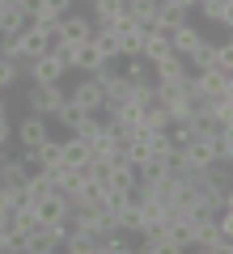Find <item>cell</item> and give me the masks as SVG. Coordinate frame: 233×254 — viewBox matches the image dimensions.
Returning <instances> with one entry per match:
<instances>
[{
	"mask_svg": "<svg viewBox=\"0 0 233 254\" xmlns=\"http://www.w3.org/2000/svg\"><path fill=\"white\" fill-rule=\"evenodd\" d=\"M17 64H21V76H30L34 85H60L68 76V64L55 51H43L38 60H17Z\"/></svg>",
	"mask_w": 233,
	"mask_h": 254,
	"instance_id": "6da1fadb",
	"label": "cell"
},
{
	"mask_svg": "<svg viewBox=\"0 0 233 254\" xmlns=\"http://www.w3.org/2000/svg\"><path fill=\"white\" fill-rule=\"evenodd\" d=\"M229 85H233V68H199V72H187L191 98H212V93L229 89Z\"/></svg>",
	"mask_w": 233,
	"mask_h": 254,
	"instance_id": "7a4b0ae2",
	"label": "cell"
},
{
	"mask_svg": "<svg viewBox=\"0 0 233 254\" xmlns=\"http://www.w3.org/2000/svg\"><path fill=\"white\" fill-rule=\"evenodd\" d=\"M47 136H51V119L38 115V110H30L21 123H13V140H17L21 148H38Z\"/></svg>",
	"mask_w": 233,
	"mask_h": 254,
	"instance_id": "3957f363",
	"label": "cell"
},
{
	"mask_svg": "<svg viewBox=\"0 0 233 254\" xmlns=\"http://www.w3.org/2000/svg\"><path fill=\"white\" fill-rule=\"evenodd\" d=\"M26 102H30V110H38V115H47V119H51L55 110H60L64 102H68V89H64V81H60V85H34V81H30Z\"/></svg>",
	"mask_w": 233,
	"mask_h": 254,
	"instance_id": "277c9868",
	"label": "cell"
},
{
	"mask_svg": "<svg viewBox=\"0 0 233 254\" xmlns=\"http://www.w3.org/2000/svg\"><path fill=\"white\" fill-rule=\"evenodd\" d=\"M187 68L191 72H199V68H233V47L229 43H208L199 47L195 55H187Z\"/></svg>",
	"mask_w": 233,
	"mask_h": 254,
	"instance_id": "5b68a950",
	"label": "cell"
},
{
	"mask_svg": "<svg viewBox=\"0 0 233 254\" xmlns=\"http://www.w3.org/2000/svg\"><path fill=\"white\" fill-rule=\"evenodd\" d=\"M68 102H72V106H81V110H89V115H93V110H102V106H106L102 81H98L93 72H89V76H81V81L68 89Z\"/></svg>",
	"mask_w": 233,
	"mask_h": 254,
	"instance_id": "8992f818",
	"label": "cell"
},
{
	"mask_svg": "<svg viewBox=\"0 0 233 254\" xmlns=\"http://www.w3.org/2000/svg\"><path fill=\"white\" fill-rule=\"evenodd\" d=\"M68 195H64V190H55V187H47L43 195H38L34 199V212H38V220H43V225H60L64 216H68Z\"/></svg>",
	"mask_w": 233,
	"mask_h": 254,
	"instance_id": "52a82bcc",
	"label": "cell"
},
{
	"mask_svg": "<svg viewBox=\"0 0 233 254\" xmlns=\"http://www.w3.org/2000/svg\"><path fill=\"white\" fill-rule=\"evenodd\" d=\"M102 64H106V55L98 51V43H93V38H85V43H77V47H72V55H68V72L89 76V72H98Z\"/></svg>",
	"mask_w": 233,
	"mask_h": 254,
	"instance_id": "ba28073f",
	"label": "cell"
},
{
	"mask_svg": "<svg viewBox=\"0 0 233 254\" xmlns=\"http://www.w3.org/2000/svg\"><path fill=\"white\" fill-rule=\"evenodd\" d=\"M191 250H199V254H229L233 250V237H225L221 229H216V220H208V225H195V242H191Z\"/></svg>",
	"mask_w": 233,
	"mask_h": 254,
	"instance_id": "9c48e42d",
	"label": "cell"
},
{
	"mask_svg": "<svg viewBox=\"0 0 233 254\" xmlns=\"http://www.w3.org/2000/svg\"><path fill=\"white\" fill-rule=\"evenodd\" d=\"M187 72H191V68H187V60H182V55H165V60H157V64H153V81H157V85H182V81H187Z\"/></svg>",
	"mask_w": 233,
	"mask_h": 254,
	"instance_id": "30bf717a",
	"label": "cell"
},
{
	"mask_svg": "<svg viewBox=\"0 0 233 254\" xmlns=\"http://www.w3.org/2000/svg\"><path fill=\"white\" fill-rule=\"evenodd\" d=\"M170 47H174V55H182V60H187V55H195L199 47H204V30H199L195 21H182V26L170 34Z\"/></svg>",
	"mask_w": 233,
	"mask_h": 254,
	"instance_id": "8fae6325",
	"label": "cell"
},
{
	"mask_svg": "<svg viewBox=\"0 0 233 254\" xmlns=\"http://www.w3.org/2000/svg\"><path fill=\"white\" fill-rule=\"evenodd\" d=\"M191 13H199L204 21L225 26V30L233 26V0H195V9H191Z\"/></svg>",
	"mask_w": 233,
	"mask_h": 254,
	"instance_id": "7c38bea8",
	"label": "cell"
},
{
	"mask_svg": "<svg viewBox=\"0 0 233 254\" xmlns=\"http://www.w3.org/2000/svg\"><path fill=\"white\" fill-rule=\"evenodd\" d=\"M174 47H170V34L165 30H144V43H140V60L144 64H157V60H165Z\"/></svg>",
	"mask_w": 233,
	"mask_h": 254,
	"instance_id": "4fadbf2b",
	"label": "cell"
},
{
	"mask_svg": "<svg viewBox=\"0 0 233 254\" xmlns=\"http://www.w3.org/2000/svg\"><path fill=\"white\" fill-rule=\"evenodd\" d=\"M60 30H64V38H68V43H85V38L93 34V21H89V13H64L60 17Z\"/></svg>",
	"mask_w": 233,
	"mask_h": 254,
	"instance_id": "5bb4252c",
	"label": "cell"
},
{
	"mask_svg": "<svg viewBox=\"0 0 233 254\" xmlns=\"http://www.w3.org/2000/svg\"><path fill=\"white\" fill-rule=\"evenodd\" d=\"M182 21H191L187 9H178L174 0H157V26H153V30H165V34H174Z\"/></svg>",
	"mask_w": 233,
	"mask_h": 254,
	"instance_id": "9a60e30c",
	"label": "cell"
},
{
	"mask_svg": "<svg viewBox=\"0 0 233 254\" xmlns=\"http://www.w3.org/2000/svg\"><path fill=\"white\" fill-rule=\"evenodd\" d=\"M43 51H47L43 30H38V26H26V30L17 34V60H38Z\"/></svg>",
	"mask_w": 233,
	"mask_h": 254,
	"instance_id": "2e32d148",
	"label": "cell"
},
{
	"mask_svg": "<svg viewBox=\"0 0 233 254\" xmlns=\"http://www.w3.org/2000/svg\"><path fill=\"white\" fill-rule=\"evenodd\" d=\"M89 161H93V148L85 144L81 136H68V140H64V165H72V170H85Z\"/></svg>",
	"mask_w": 233,
	"mask_h": 254,
	"instance_id": "e0dca14e",
	"label": "cell"
},
{
	"mask_svg": "<svg viewBox=\"0 0 233 254\" xmlns=\"http://www.w3.org/2000/svg\"><path fill=\"white\" fill-rule=\"evenodd\" d=\"M140 127H144V131H157V127H170V115H165V106H161L157 98H153V102H144V106H140Z\"/></svg>",
	"mask_w": 233,
	"mask_h": 254,
	"instance_id": "ac0fdd59",
	"label": "cell"
},
{
	"mask_svg": "<svg viewBox=\"0 0 233 254\" xmlns=\"http://www.w3.org/2000/svg\"><path fill=\"white\" fill-rule=\"evenodd\" d=\"M60 250H68V254H102V242L89 237V233H68Z\"/></svg>",
	"mask_w": 233,
	"mask_h": 254,
	"instance_id": "d6986e66",
	"label": "cell"
},
{
	"mask_svg": "<svg viewBox=\"0 0 233 254\" xmlns=\"http://www.w3.org/2000/svg\"><path fill=\"white\" fill-rule=\"evenodd\" d=\"M127 13L136 17V26H140V30H153V26H157V0H136Z\"/></svg>",
	"mask_w": 233,
	"mask_h": 254,
	"instance_id": "ffe728a7",
	"label": "cell"
},
{
	"mask_svg": "<svg viewBox=\"0 0 233 254\" xmlns=\"http://www.w3.org/2000/svg\"><path fill=\"white\" fill-rule=\"evenodd\" d=\"M85 115H89V110H81V106H72V102H64V106L55 110L51 119H55V123L64 127V131H77V127H81V119H85Z\"/></svg>",
	"mask_w": 233,
	"mask_h": 254,
	"instance_id": "44dd1931",
	"label": "cell"
},
{
	"mask_svg": "<svg viewBox=\"0 0 233 254\" xmlns=\"http://www.w3.org/2000/svg\"><path fill=\"white\" fill-rule=\"evenodd\" d=\"M21 178H26V165L13 161V157H0V182L4 187H21Z\"/></svg>",
	"mask_w": 233,
	"mask_h": 254,
	"instance_id": "7402d4cb",
	"label": "cell"
},
{
	"mask_svg": "<svg viewBox=\"0 0 233 254\" xmlns=\"http://www.w3.org/2000/svg\"><path fill=\"white\" fill-rule=\"evenodd\" d=\"M26 26H30V17L21 9H4L0 13V34H21Z\"/></svg>",
	"mask_w": 233,
	"mask_h": 254,
	"instance_id": "603a6c76",
	"label": "cell"
},
{
	"mask_svg": "<svg viewBox=\"0 0 233 254\" xmlns=\"http://www.w3.org/2000/svg\"><path fill=\"white\" fill-rule=\"evenodd\" d=\"M17 81H21V64H17V60H4V55H0V89L9 93Z\"/></svg>",
	"mask_w": 233,
	"mask_h": 254,
	"instance_id": "cb8c5ba5",
	"label": "cell"
},
{
	"mask_svg": "<svg viewBox=\"0 0 233 254\" xmlns=\"http://www.w3.org/2000/svg\"><path fill=\"white\" fill-rule=\"evenodd\" d=\"M89 38L98 43V51L106 55V64H115V60H119V38H115V34H106V30H93Z\"/></svg>",
	"mask_w": 233,
	"mask_h": 254,
	"instance_id": "d4e9b609",
	"label": "cell"
},
{
	"mask_svg": "<svg viewBox=\"0 0 233 254\" xmlns=\"http://www.w3.org/2000/svg\"><path fill=\"white\" fill-rule=\"evenodd\" d=\"M123 76H127V81H153V64H144L140 55H136V60L123 64Z\"/></svg>",
	"mask_w": 233,
	"mask_h": 254,
	"instance_id": "484cf974",
	"label": "cell"
},
{
	"mask_svg": "<svg viewBox=\"0 0 233 254\" xmlns=\"http://www.w3.org/2000/svg\"><path fill=\"white\" fill-rule=\"evenodd\" d=\"M13 208H17V187H4V182H0V212L9 216Z\"/></svg>",
	"mask_w": 233,
	"mask_h": 254,
	"instance_id": "4316f807",
	"label": "cell"
},
{
	"mask_svg": "<svg viewBox=\"0 0 233 254\" xmlns=\"http://www.w3.org/2000/svg\"><path fill=\"white\" fill-rule=\"evenodd\" d=\"M13 144V119H9V110L0 106V148H9Z\"/></svg>",
	"mask_w": 233,
	"mask_h": 254,
	"instance_id": "83f0119b",
	"label": "cell"
},
{
	"mask_svg": "<svg viewBox=\"0 0 233 254\" xmlns=\"http://www.w3.org/2000/svg\"><path fill=\"white\" fill-rule=\"evenodd\" d=\"M17 161L26 165V174H38V170H43V161H38V148H21Z\"/></svg>",
	"mask_w": 233,
	"mask_h": 254,
	"instance_id": "f1b7e54d",
	"label": "cell"
},
{
	"mask_svg": "<svg viewBox=\"0 0 233 254\" xmlns=\"http://www.w3.org/2000/svg\"><path fill=\"white\" fill-rule=\"evenodd\" d=\"M0 254H4V229H0Z\"/></svg>",
	"mask_w": 233,
	"mask_h": 254,
	"instance_id": "f546056e",
	"label": "cell"
},
{
	"mask_svg": "<svg viewBox=\"0 0 233 254\" xmlns=\"http://www.w3.org/2000/svg\"><path fill=\"white\" fill-rule=\"evenodd\" d=\"M132 4H136V0H123V9H132Z\"/></svg>",
	"mask_w": 233,
	"mask_h": 254,
	"instance_id": "4dcf8cb0",
	"label": "cell"
},
{
	"mask_svg": "<svg viewBox=\"0 0 233 254\" xmlns=\"http://www.w3.org/2000/svg\"><path fill=\"white\" fill-rule=\"evenodd\" d=\"M0 157H4V148H0Z\"/></svg>",
	"mask_w": 233,
	"mask_h": 254,
	"instance_id": "1f68e13d",
	"label": "cell"
}]
</instances>
